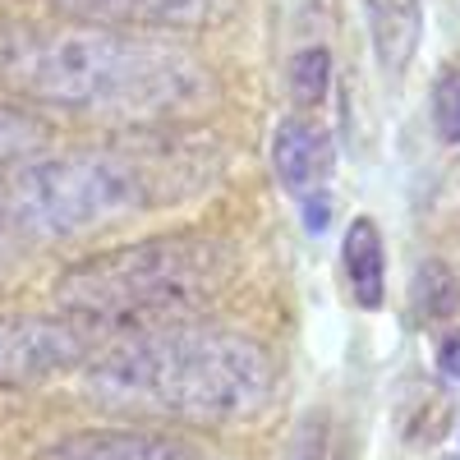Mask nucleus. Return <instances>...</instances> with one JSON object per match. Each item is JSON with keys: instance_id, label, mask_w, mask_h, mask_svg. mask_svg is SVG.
I'll return each instance as SVG.
<instances>
[{"instance_id": "obj_12", "label": "nucleus", "mask_w": 460, "mask_h": 460, "mask_svg": "<svg viewBox=\"0 0 460 460\" xmlns=\"http://www.w3.org/2000/svg\"><path fill=\"white\" fill-rule=\"evenodd\" d=\"M410 304H414V314L424 318V323H438V318L456 314V304H460V286H456V277L447 272V267H442L438 258H429V262L414 272Z\"/></svg>"}, {"instance_id": "obj_7", "label": "nucleus", "mask_w": 460, "mask_h": 460, "mask_svg": "<svg viewBox=\"0 0 460 460\" xmlns=\"http://www.w3.org/2000/svg\"><path fill=\"white\" fill-rule=\"evenodd\" d=\"M37 460H221V456L189 438L152 429H93L51 442Z\"/></svg>"}, {"instance_id": "obj_5", "label": "nucleus", "mask_w": 460, "mask_h": 460, "mask_svg": "<svg viewBox=\"0 0 460 460\" xmlns=\"http://www.w3.org/2000/svg\"><path fill=\"white\" fill-rule=\"evenodd\" d=\"M93 359V332L65 314H0V392H23Z\"/></svg>"}, {"instance_id": "obj_6", "label": "nucleus", "mask_w": 460, "mask_h": 460, "mask_svg": "<svg viewBox=\"0 0 460 460\" xmlns=\"http://www.w3.org/2000/svg\"><path fill=\"white\" fill-rule=\"evenodd\" d=\"M51 10L115 32H212L235 19L240 0H51Z\"/></svg>"}, {"instance_id": "obj_14", "label": "nucleus", "mask_w": 460, "mask_h": 460, "mask_svg": "<svg viewBox=\"0 0 460 460\" xmlns=\"http://www.w3.org/2000/svg\"><path fill=\"white\" fill-rule=\"evenodd\" d=\"M433 129L442 143H460V69H442L433 84Z\"/></svg>"}, {"instance_id": "obj_4", "label": "nucleus", "mask_w": 460, "mask_h": 460, "mask_svg": "<svg viewBox=\"0 0 460 460\" xmlns=\"http://www.w3.org/2000/svg\"><path fill=\"white\" fill-rule=\"evenodd\" d=\"M235 244L208 230H175L74 262L56 281V309L97 332H152L199 318L235 281Z\"/></svg>"}, {"instance_id": "obj_1", "label": "nucleus", "mask_w": 460, "mask_h": 460, "mask_svg": "<svg viewBox=\"0 0 460 460\" xmlns=\"http://www.w3.org/2000/svg\"><path fill=\"white\" fill-rule=\"evenodd\" d=\"M0 93L111 125H175L212 97V69L175 42L93 28L0 19Z\"/></svg>"}, {"instance_id": "obj_2", "label": "nucleus", "mask_w": 460, "mask_h": 460, "mask_svg": "<svg viewBox=\"0 0 460 460\" xmlns=\"http://www.w3.org/2000/svg\"><path fill=\"white\" fill-rule=\"evenodd\" d=\"M84 387L111 414L217 429L267 410L277 392V359L249 332L189 318L106 345L88 359Z\"/></svg>"}, {"instance_id": "obj_8", "label": "nucleus", "mask_w": 460, "mask_h": 460, "mask_svg": "<svg viewBox=\"0 0 460 460\" xmlns=\"http://www.w3.org/2000/svg\"><path fill=\"white\" fill-rule=\"evenodd\" d=\"M332 134L323 125H314L309 115H286L272 134V171L281 180V189H290L295 199H309L327 184L332 175Z\"/></svg>"}, {"instance_id": "obj_11", "label": "nucleus", "mask_w": 460, "mask_h": 460, "mask_svg": "<svg viewBox=\"0 0 460 460\" xmlns=\"http://www.w3.org/2000/svg\"><path fill=\"white\" fill-rule=\"evenodd\" d=\"M47 143H51V125L42 115H32L23 102L0 93V175L32 162V157H42Z\"/></svg>"}, {"instance_id": "obj_9", "label": "nucleus", "mask_w": 460, "mask_h": 460, "mask_svg": "<svg viewBox=\"0 0 460 460\" xmlns=\"http://www.w3.org/2000/svg\"><path fill=\"white\" fill-rule=\"evenodd\" d=\"M368 19V42L387 79H401L419 51V32H424V0H364Z\"/></svg>"}, {"instance_id": "obj_13", "label": "nucleus", "mask_w": 460, "mask_h": 460, "mask_svg": "<svg viewBox=\"0 0 460 460\" xmlns=\"http://www.w3.org/2000/svg\"><path fill=\"white\" fill-rule=\"evenodd\" d=\"M327 79H332V56L323 47H304L290 56V97L309 111V106H323L327 97Z\"/></svg>"}, {"instance_id": "obj_15", "label": "nucleus", "mask_w": 460, "mask_h": 460, "mask_svg": "<svg viewBox=\"0 0 460 460\" xmlns=\"http://www.w3.org/2000/svg\"><path fill=\"white\" fill-rule=\"evenodd\" d=\"M438 368H442L451 382H460V332H451V336L438 345Z\"/></svg>"}, {"instance_id": "obj_3", "label": "nucleus", "mask_w": 460, "mask_h": 460, "mask_svg": "<svg viewBox=\"0 0 460 460\" xmlns=\"http://www.w3.org/2000/svg\"><path fill=\"white\" fill-rule=\"evenodd\" d=\"M212 175V143L184 134L42 152L0 175V230L23 240H74L134 212L180 203L208 189Z\"/></svg>"}, {"instance_id": "obj_10", "label": "nucleus", "mask_w": 460, "mask_h": 460, "mask_svg": "<svg viewBox=\"0 0 460 460\" xmlns=\"http://www.w3.org/2000/svg\"><path fill=\"white\" fill-rule=\"evenodd\" d=\"M341 258L355 304L359 309H382V299H387V249H382V230L373 217H355L345 226Z\"/></svg>"}, {"instance_id": "obj_17", "label": "nucleus", "mask_w": 460, "mask_h": 460, "mask_svg": "<svg viewBox=\"0 0 460 460\" xmlns=\"http://www.w3.org/2000/svg\"><path fill=\"white\" fill-rule=\"evenodd\" d=\"M0 240H5V230H0Z\"/></svg>"}, {"instance_id": "obj_16", "label": "nucleus", "mask_w": 460, "mask_h": 460, "mask_svg": "<svg viewBox=\"0 0 460 460\" xmlns=\"http://www.w3.org/2000/svg\"><path fill=\"white\" fill-rule=\"evenodd\" d=\"M451 460H460V451H456V456H451Z\"/></svg>"}]
</instances>
